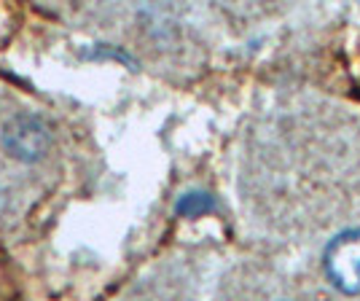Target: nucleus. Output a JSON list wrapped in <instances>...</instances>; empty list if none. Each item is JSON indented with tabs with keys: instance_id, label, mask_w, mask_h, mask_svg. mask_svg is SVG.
I'll return each mask as SVG.
<instances>
[{
	"instance_id": "1",
	"label": "nucleus",
	"mask_w": 360,
	"mask_h": 301,
	"mask_svg": "<svg viewBox=\"0 0 360 301\" xmlns=\"http://www.w3.org/2000/svg\"><path fill=\"white\" fill-rule=\"evenodd\" d=\"M323 267L336 290L347 296H360V229L339 231L328 242Z\"/></svg>"
},
{
	"instance_id": "2",
	"label": "nucleus",
	"mask_w": 360,
	"mask_h": 301,
	"mask_svg": "<svg viewBox=\"0 0 360 301\" xmlns=\"http://www.w3.org/2000/svg\"><path fill=\"white\" fill-rule=\"evenodd\" d=\"M49 127L32 116H16L3 132V146L16 159H38L49 150Z\"/></svg>"
},
{
	"instance_id": "3",
	"label": "nucleus",
	"mask_w": 360,
	"mask_h": 301,
	"mask_svg": "<svg viewBox=\"0 0 360 301\" xmlns=\"http://www.w3.org/2000/svg\"><path fill=\"white\" fill-rule=\"evenodd\" d=\"M212 210V202L207 194H186L178 202V212L183 215H199V212Z\"/></svg>"
}]
</instances>
